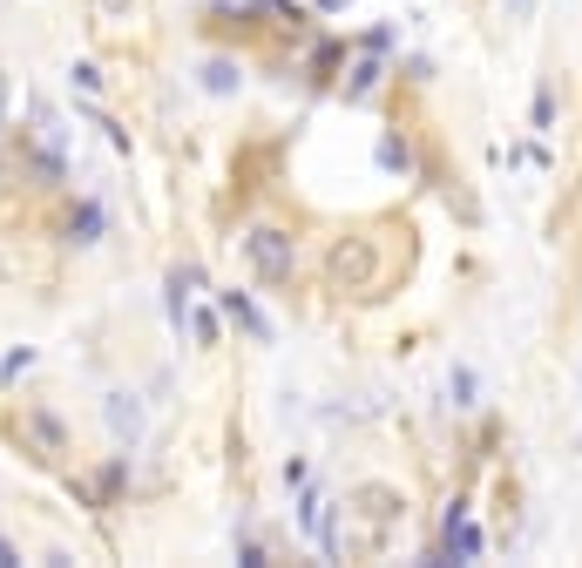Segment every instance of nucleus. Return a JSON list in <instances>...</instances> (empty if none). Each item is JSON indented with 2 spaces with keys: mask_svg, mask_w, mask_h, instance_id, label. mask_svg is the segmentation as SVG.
Masks as SVG:
<instances>
[{
  "mask_svg": "<svg viewBox=\"0 0 582 568\" xmlns=\"http://www.w3.org/2000/svg\"><path fill=\"white\" fill-rule=\"evenodd\" d=\"M14 440H28L41 467H62V461H68V433H62V420L41 413V406H21V413H14Z\"/></svg>",
  "mask_w": 582,
  "mask_h": 568,
  "instance_id": "f257e3e1",
  "label": "nucleus"
},
{
  "mask_svg": "<svg viewBox=\"0 0 582 568\" xmlns=\"http://www.w3.org/2000/svg\"><path fill=\"white\" fill-rule=\"evenodd\" d=\"M244 250H251V264L264 271V284H291V237L285 231H251Z\"/></svg>",
  "mask_w": 582,
  "mask_h": 568,
  "instance_id": "f03ea898",
  "label": "nucleus"
},
{
  "mask_svg": "<svg viewBox=\"0 0 582 568\" xmlns=\"http://www.w3.org/2000/svg\"><path fill=\"white\" fill-rule=\"evenodd\" d=\"M372 264H380V250H372V237H346V244L332 250V277L346 284V292H359L372 277Z\"/></svg>",
  "mask_w": 582,
  "mask_h": 568,
  "instance_id": "7ed1b4c3",
  "label": "nucleus"
},
{
  "mask_svg": "<svg viewBox=\"0 0 582 568\" xmlns=\"http://www.w3.org/2000/svg\"><path fill=\"white\" fill-rule=\"evenodd\" d=\"M108 427H116V440H136V433H142L136 393H108Z\"/></svg>",
  "mask_w": 582,
  "mask_h": 568,
  "instance_id": "20e7f679",
  "label": "nucleus"
},
{
  "mask_svg": "<svg viewBox=\"0 0 582 568\" xmlns=\"http://www.w3.org/2000/svg\"><path fill=\"white\" fill-rule=\"evenodd\" d=\"M224 311H230V318H237V325H244V332L258 338V345H271V325L258 318V305H251L244 292H224Z\"/></svg>",
  "mask_w": 582,
  "mask_h": 568,
  "instance_id": "39448f33",
  "label": "nucleus"
},
{
  "mask_svg": "<svg viewBox=\"0 0 582 568\" xmlns=\"http://www.w3.org/2000/svg\"><path fill=\"white\" fill-rule=\"evenodd\" d=\"M95 231H102V210L81 203V216H68V244H95Z\"/></svg>",
  "mask_w": 582,
  "mask_h": 568,
  "instance_id": "423d86ee",
  "label": "nucleus"
},
{
  "mask_svg": "<svg viewBox=\"0 0 582 568\" xmlns=\"http://www.w3.org/2000/svg\"><path fill=\"white\" fill-rule=\"evenodd\" d=\"M555 123V89L542 81V95H535V129H549Z\"/></svg>",
  "mask_w": 582,
  "mask_h": 568,
  "instance_id": "0eeeda50",
  "label": "nucleus"
},
{
  "mask_svg": "<svg viewBox=\"0 0 582 568\" xmlns=\"http://www.w3.org/2000/svg\"><path fill=\"white\" fill-rule=\"evenodd\" d=\"M210 89H217V95H230V89H237V75H230V62H210Z\"/></svg>",
  "mask_w": 582,
  "mask_h": 568,
  "instance_id": "6e6552de",
  "label": "nucleus"
},
{
  "mask_svg": "<svg viewBox=\"0 0 582 568\" xmlns=\"http://www.w3.org/2000/svg\"><path fill=\"white\" fill-rule=\"evenodd\" d=\"M28 366H34V352H14V359H7V366H0V379L14 386V379H21V372H28Z\"/></svg>",
  "mask_w": 582,
  "mask_h": 568,
  "instance_id": "1a4fd4ad",
  "label": "nucleus"
},
{
  "mask_svg": "<svg viewBox=\"0 0 582 568\" xmlns=\"http://www.w3.org/2000/svg\"><path fill=\"white\" fill-rule=\"evenodd\" d=\"M508 7H515V14H528V7H535V0H508Z\"/></svg>",
  "mask_w": 582,
  "mask_h": 568,
  "instance_id": "9d476101",
  "label": "nucleus"
}]
</instances>
